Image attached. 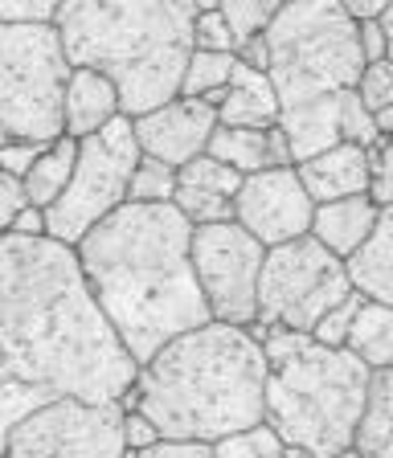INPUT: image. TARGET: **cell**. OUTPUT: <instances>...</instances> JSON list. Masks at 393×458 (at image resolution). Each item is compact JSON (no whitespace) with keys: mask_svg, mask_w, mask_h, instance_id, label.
<instances>
[{"mask_svg":"<svg viewBox=\"0 0 393 458\" xmlns=\"http://www.w3.org/2000/svg\"><path fill=\"white\" fill-rule=\"evenodd\" d=\"M283 103L278 90L270 82L267 70H254L246 62H234L230 86L218 98V123H234V127H275Z\"/></svg>","mask_w":393,"mask_h":458,"instance_id":"ac0fdd59","label":"cell"},{"mask_svg":"<svg viewBox=\"0 0 393 458\" xmlns=\"http://www.w3.org/2000/svg\"><path fill=\"white\" fill-rule=\"evenodd\" d=\"M234 62H238V54H221V49H192L189 62H184V74H181V95L209 98V103L218 106L221 90L230 86Z\"/></svg>","mask_w":393,"mask_h":458,"instance_id":"d4e9b609","label":"cell"},{"mask_svg":"<svg viewBox=\"0 0 393 458\" xmlns=\"http://www.w3.org/2000/svg\"><path fill=\"white\" fill-rule=\"evenodd\" d=\"M209 156L226 160L230 168H238L242 176L262 168H275V164H291V148L283 127H234V123H218L209 135Z\"/></svg>","mask_w":393,"mask_h":458,"instance_id":"e0dca14e","label":"cell"},{"mask_svg":"<svg viewBox=\"0 0 393 458\" xmlns=\"http://www.w3.org/2000/svg\"><path fill=\"white\" fill-rule=\"evenodd\" d=\"M353 291L348 262L324 246L316 233L267 246L259 275V324L312 332L320 315Z\"/></svg>","mask_w":393,"mask_h":458,"instance_id":"9c48e42d","label":"cell"},{"mask_svg":"<svg viewBox=\"0 0 393 458\" xmlns=\"http://www.w3.org/2000/svg\"><path fill=\"white\" fill-rule=\"evenodd\" d=\"M74 156H78V140L70 131H62L58 140H49L46 148H41V156L33 160V168L21 176L33 205L49 209V205L62 197V189H66V181H70V172H74Z\"/></svg>","mask_w":393,"mask_h":458,"instance_id":"cb8c5ba5","label":"cell"},{"mask_svg":"<svg viewBox=\"0 0 393 458\" xmlns=\"http://www.w3.org/2000/svg\"><path fill=\"white\" fill-rule=\"evenodd\" d=\"M242 189V172L230 168L226 160L201 152L189 164L176 168V197L173 205L192 221V225H209V221H234V200Z\"/></svg>","mask_w":393,"mask_h":458,"instance_id":"5bb4252c","label":"cell"},{"mask_svg":"<svg viewBox=\"0 0 393 458\" xmlns=\"http://www.w3.org/2000/svg\"><path fill=\"white\" fill-rule=\"evenodd\" d=\"M312 213H316V200L303 189L295 164H275V168L242 176L234 221H242L262 246L312 233Z\"/></svg>","mask_w":393,"mask_h":458,"instance_id":"7c38bea8","label":"cell"},{"mask_svg":"<svg viewBox=\"0 0 393 458\" xmlns=\"http://www.w3.org/2000/svg\"><path fill=\"white\" fill-rule=\"evenodd\" d=\"M377 131H381V135H393V106L377 111Z\"/></svg>","mask_w":393,"mask_h":458,"instance_id":"f6af8a7d","label":"cell"},{"mask_svg":"<svg viewBox=\"0 0 393 458\" xmlns=\"http://www.w3.org/2000/svg\"><path fill=\"white\" fill-rule=\"evenodd\" d=\"M340 4H345V9L353 13L356 21H364V17H381L393 0H340Z\"/></svg>","mask_w":393,"mask_h":458,"instance_id":"b9f144b4","label":"cell"},{"mask_svg":"<svg viewBox=\"0 0 393 458\" xmlns=\"http://www.w3.org/2000/svg\"><path fill=\"white\" fill-rule=\"evenodd\" d=\"M9 458H119L124 401L58 397L30 410L4 438Z\"/></svg>","mask_w":393,"mask_h":458,"instance_id":"30bf717a","label":"cell"},{"mask_svg":"<svg viewBox=\"0 0 393 458\" xmlns=\"http://www.w3.org/2000/svg\"><path fill=\"white\" fill-rule=\"evenodd\" d=\"M283 4H287V0H283Z\"/></svg>","mask_w":393,"mask_h":458,"instance_id":"bcb514c9","label":"cell"},{"mask_svg":"<svg viewBox=\"0 0 393 458\" xmlns=\"http://www.w3.org/2000/svg\"><path fill=\"white\" fill-rule=\"evenodd\" d=\"M369 369H393V307L381 299H361L348 327V344Z\"/></svg>","mask_w":393,"mask_h":458,"instance_id":"603a6c76","label":"cell"},{"mask_svg":"<svg viewBox=\"0 0 393 458\" xmlns=\"http://www.w3.org/2000/svg\"><path fill=\"white\" fill-rule=\"evenodd\" d=\"M148 458H213V442H201V438H168V434H160V438L152 442V446L144 450Z\"/></svg>","mask_w":393,"mask_h":458,"instance_id":"e575fe53","label":"cell"},{"mask_svg":"<svg viewBox=\"0 0 393 458\" xmlns=\"http://www.w3.org/2000/svg\"><path fill=\"white\" fill-rule=\"evenodd\" d=\"M176 197V164L160 160V156H140L132 172V189H127V200H148V205H160V200Z\"/></svg>","mask_w":393,"mask_h":458,"instance_id":"4316f807","label":"cell"},{"mask_svg":"<svg viewBox=\"0 0 393 458\" xmlns=\"http://www.w3.org/2000/svg\"><path fill=\"white\" fill-rule=\"evenodd\" d=\"M340 140L361 143V148H373V143L381 140V131H377V114L364 106V98L356 95V86L340 90Z\"/></svg>","mask_w":393,"mask_h":458,"instance_id":"f1b7e54d","label":"cell"},{"mask_svg":"<svg viewBox=\"0 0 393 458\" xmlns=\"http://www.w3.org/2000/svg\"><path fill=\"white\" fill-rule=\"evenodd\" d=\"M238 62H246V66H254V70H267L270 66V49H267V33H259V38H246L238 49Z\"/></svg>","mask_w":393,"mask_h":458,"instance_id":"ab89813d","label":"cell"},{"mask_svg":"<svg viewBox=\"0 0 393 458\" xmlns=\"http://www.w3.org/2000/svg\"><path fill=\"white\" fill-rule=\"evenodd\" d=\"M115 114H124V98H119L115 78H107L103 70L74 66L66 82V103H62V123L74 140L107 127Z\"/></svg>","mask_w":393,"mask_h":458,"instance_id":"2e32d148","label":"cell"},{"mask_svg":"<svg viewBox=\"0 0 393 458\" xmlns=\"http://www.w3.org/2000/svg\"><path fill=\"white\" fill-rule=\"evenodd\" d=\"M381 29H385V57L393 62V4L381 13Z\"/></svg>","mask_w":393,"mask_h":458,"instance_id":"ee69618b","label":"cell"},{"mask_svg":"<svg viewBox=\"0 0 393 458\" xmlns=\"http://www.w3.org/2000/svg\"><path fill=\"white\" fill-rule=\"evenodd\" d=\"M303 189L312 192V200H336V197H353V192H369V176H373V160H369V148L361 143H332L324 152L307 156L295 164Z\"/></svg>","mask_w":393,"mask_h":458,"instance_id":"9a60e30c","label":"cell"},{"mask_svg":"<svg viewBox=\"0 0 393 458\" xmlns=\"http://www.w3.org/2000/svg\"><path fill=\"white\" fill-rule=\"evenodd\" d=\"M135 372L74 246L0 233V454L30 410L58 397L119 401Z\"/></svg>","mask_w":393,"mask_h":458,"instance_id":"6da1fadb","label":"cell"},{"mask_svg":"<svg viewBox=\"0 0 393 458\" xmlns=\"http://www.w3.org/2000/svg\"><path fill=\"white\" fill-rule=\"evenodd\" d=\"M356 41H361L364 62H377V57H385V29H381V17L356 21Z\"/></svg>","mask_w":393,"mask_h":458,"instance_id":"74e56055","label":"cell"},{"mask_svg":"<svg viewBox=\"0 0 393 458\" xmlns=\"http://www.w3.org/2000/svg\"><path fill=\"white\" fill-rule=\"evenodd\" d=\"M192 17V0H62L54 25L70 66L115 78L124 114H144L181 95Z\"/></svg>","mask_w":393,"mask_h":458,"instance_id":"277c9868","label":"cell"},{"mask_svg":"<svg viewBox=\"0 0 393 458\" xmlns=\"http://www.w3.org/2000/svg\"><path fill=\"white\" fill-rule=\"evenodd\" d=\"M168 438L221 442L267 410V352L246 324L209 319L160 344L124 393Z\"/></svg>","mask_w":393,"mask_h":458,"instance_id":"3957f363","label":"cell"},{"mask_svg":"<svg viewBox=\"0 0 393 458\" xmlns=\"http://www.w3.org/2000/svg\"><path fill=\"white\" fill-rule=\"evenodd\" d=\"M361 291H348L345 299H340V303L336 307H328L324 315H320V324L312 327V335H316L320 344H332V348H345L348 344V327H353V315H356V307H361Z\"/></svg>","mask_w":393,"mask_h":458,"instance_id":"f546056e","label":"cell"},{"mask_svg":"<svg viewBox=\"0 0 393 458\" xmlns=\"http://www.w3.org/2000/svg\"><path fill=\"white\" fill-rule=\"evenodd\" d=\"M278 127L287 135L291 164L324 152V148L340 143V95L316 98V103H303V106H287L278 114Z\"/></svg>","mask_w":393,"mask_h":458,"instance_id":"44dd1931","label":"cell"},{"mask_svg":"<svg viewBox=\"0 0 393 458\" xmlns=\"http://www.w3.org/2000/svg\"><path fill=\"white\" fill-rule=\"evenodd\" d=\"M41 148H46V143H38V140H9V143H0V168L13 172V176H25V172L33 168V160L41 156Z\"/></svg>","mask_w":393,"mask_h":458,"instance_id":"d590c367","label":"cell"},{"mask_svg":"<svg viewBox=\"0 0 393 458\" xmlns=\"http://www.w3.org/2000/svg\"><path fill=\"white\" fill-rule=\"evenodd\" d=\"M62 0H0V21H54Z\"/></svg>","mask_w":393,"mask_h":458,"instance_id":"8d00e7d4","label":"cell"},{"mask_svg":"<svg viewBox=\"0 0 393 458\" xmlns=\"http://www.w3.org/2000/svg\"><path fill=\"white\" fill-rule=\"evenodd\" d=\"M70 70L54 21H0V143H49L66 131Z\"/></svg>","mask_w":393,"mask_h":458,"instance_id":"52a82bcc","label":"cell"},{"mask_svg":"<svg viewBox=\"0 0 393 458\" xmlns=\"http://www.w3.org/2000/svg\"><path fill=\"white\" fill-rule=\"evenodd\" d=\"M192 49H221V54H234L238 49V38L234 29L226 25L218 9H201L192 17Z\"/></svg>","mask_w":393,"mask_h":458,"instance_id":"1f68e13d","label":"cell"},{"mask_svg":"<svg viewBox=\"0 0 393 458\" xmlns=\"http://www.w3.org/2000/svg\"><path fill=\"white\" fill-rule=\"evenodd\" d=\"M30 205V192H25V181L13 176V172L0 168V233H9L17 213Z\"/></svg>","mask_w":393,"mask_h":458,"instance_id":"836d02e7","label":"cell"},{"mask_svg":"<svg viewBox=\"0 0 393 458\" xmlns=\"http://www.w3.org/2000/svg\"><path fill=\"white\" fill-rule=\"evenodd\" d=\"M377 205L369 192H353V197H336V200H320L312 213V233L324 242L332 254L348 258L361 250V242L373 233L377 225Z\"/></svg>","mask_w":393,"mask_h":458,"instance_id":"d6986e66","label":"cell"},{"mask_svg":"<svg viewBox=\"0 0 393 458\" xmlns=\"http://www.w3.org/2000/svg\"><path fill=\"white\" fill-rule=\"evenodd\" d=\"M369 377L373 369L353 348H332L307 332L291 352L267 360L262 418L287 442V454H348L356 446Z\"/></svg>","mask_w":393,"mask_h":458,"instance_id":"5b68a950","label":"cell"},{"mask_svg":"<svg viewBox=\"0 0 393 458\" xmlns=\"http://www.w3.org/2000/svg\"><path fill=\"white\" fill-rule=\"evenodd\" d=\"M9 233H21V238H46V233H49V217H46V209L30 200V205H25V209L17 213V221H13Z\"/></svg>","mask_w":393,"mask_h":458,"instance_id":"f35d334b","label":"cell"},{"mask_svg":"<svg viewBox=\"0 0 393 458\" xmlns=\"http://www.w3.org/2000/svg\"><path fill=\"white\" fill-rule=\"evenodd\" d=\"M353 450L369 458H393V369H373L369 377Z\"/></svg>","mask_w":393,"mask_h":458,"instance_id":"7402d4cb","label":"cell"},{"mask_svg":"<svg viewBox=\"0 0 393 458\" xmlns=\"http://www.w3.org/2000/svg\"><path fill=\"white\" fill-rule=\"evenodd\" d=\"M278 9H283V0H218V13L226 17V25L234 29L238 46L246 38L267 33V25L275 21Z\"/></svg>","mask_w":393,"mask_h":458,"instance_id":"83f0119b","label":"cell"},{"mask_svg":"<svg viewBox=\"0 0 393 458\" xmlns=\"http://www.w3.org/2000/svg\"><path fill=\"white\" fill-rule=\"evenodd\" d=\"M156 438H160V426H156L144 410H135V405L124 410V446H127V454H144Z\"/></svg>","mask_w":393,"mask_h":458,"instance_id":"d6a6232c","label":"cell"},{"mask_svg":"<svg viewBox=\"0 0 393 458\" xmlns=\"http://www.w3.org/2000/svg\"><path fill=\"white\" fill-rule=\"evenodd\" d=\"M345 262H348V278H353V286L361 295L381 299V303L393 307V205H385L377 213L373 233Z\"/></svg>","mask_w":393,"mask_h":458,"instance_id":"ffe728a7","label":"cell"},{"mask_svg":"<svg viewBox=\"0 0 393 458\" xmlns=\"http://www.w3.org/2000/svg\"><path fill=\"white\" fill-rule=\"evenodd\" d=\"M74 254L135 364L173 335L213 319L192 267V221L173 200H124L78 238Z\"/></svg>","mask_w":393,"mask_h":458,"instance_id":"7a4b0ae2","label":"cell"},{"mask_svg":"<svg viewBox=\"0 0 393 458\" xmlns=\"http://www.w3.org/2000/svg\"><path fill=\"white\" fill-rule=\"evenodd\" d=\"M369 197L377 200V205H393V176H385V172H373L369 176Z\"/></svg>","mask_w":393,"mask_h":458,"instance_id":"7bdbcfd3","label":"cell"},{"mask_svg":"<svg viewBox=\"0 0 393 458\" xmlns=\"http://www.w3.org/2000/svg\"><path fill=\"white\" fill-rule=\"evenodd\" d=\"M369 160H373V172L393 176V135H381V140L369 148Z\"/></svg>","mask_w":393,"mask_h":458,"instance_id":"60d3db41","label":"cell"},{"mask_svg":"<svg viewBox=\"0 0 393 458\" xmlns=\"http://www.w3.org/2000/svg\"><path fill=\"white\" fill-rule=\"evenodd\" d=\"M262 258H267V246L242 221L192 225V267H197V283L213 319L246 327L259 319Z\"/></svg>","mask_w":393,"mask_h":458,"instance_id":"8fae6325","label":"cell"},{"mask_svg":"<svg viewBox=\"0 0 393 458\" xmlns=\"http://www.w3.org/2000/svg\"><path fill=\"white\" fill-rule=\"evenodd\" d=\"M144 148L135 140V123L132 114H115L107 127L82 135L78 140V156H74V172H70L62 197L46 209L49 217V238L78 246V238L90 225L115 213L127 200L132 189V172L140 164Z\"/></svg>","mask_w":393,"mask_h":458,"instance_id":"ba28073f","label":"cell"},{"mask_svg":"<svg viewBox=\"0 0 393 458\" xmlns=\"http://www.w3.org/2000/svg\"><path fill=\"white\" fill-rule=\"evenodd\" d=\"M283 454H287V442L278 438V429L267 418L213 442V458H283Z\"/></svg>","mask_w":393,"mask_h":458,"instance_id":"484cf974","label":"cell"},{"mask_svg":"<svg viewBox=\"0 0 393 458\" xmlns=\"http://www.w3.org/2000/svg\"><path fill=\"white\" fill-rule=\"evenodd\" d=\"M135 140L148 156H160L168 164H189L209 148V135L218 127V106L197 95H173L144 114H132Z\"/></svg>","mask_w":393,"mask_h":458,"instance_id":"4fadbf2b","label":"cell"},{"mask_svg":"<svg viewBox=\"0 0 393 458\" xmlns=\"http://www.w3.org/2000/svg\"><path fill=\"white\" fill-rule=\"evenodd\" d=\"M267 49L283 111L340 95L364 70L356 17L340 0H287L267 25Z\"/></svg>","mask_w":393,"mask_h":458,"instance_id":"8992f818","label":"cell"},{"mask_svg":"<svg viewBox=\"0 0 393 458\" xmlns=\"http://www.w3.org/2000/svg\"><path fill=\"white\" fill-rule=\"evenodd\" d=\"M356 95L364 98L369 111H385L393 106V62L389 57H377V62H364L361 82H356Z\"/></svg>","mask_w":393,"mask_h":458,"instance_id":"4dcf8cb0","label":"cell"}]
</instances>
